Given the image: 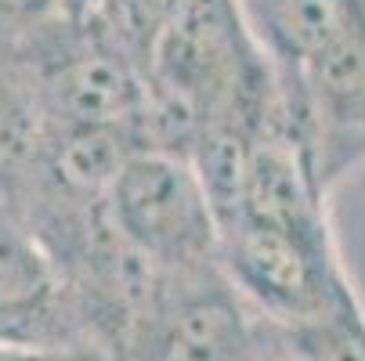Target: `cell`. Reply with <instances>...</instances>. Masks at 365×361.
Returning a JSON list of instances; mask_svg holds the SVG:
<instances>
[{"mask_svg":"<svg viewBox=\"0 0 365 361\" xmlns=\"http://www.w3.org/2000/svg\"><path fill=\"white\" fill-rule=\"evenodd\" d=\"M106 206L123 239L155 268H199L221 261L214 199L199 167L181 148H138L109 184Z\"/></svg>","mask_w":365,"mask_h":361,"instance_id":"cell-1","label":"cell"},{"mask_svg":"<svg viewBox=\"0 0 365 361\" xmlns=\"http://www.w3.org/2000/svg\"><path fill=\"white\" fill-rule=\"evenodd\" d=\"M329 4V36L282 94L315 177L333 195L365 167V0Z\"/></svg>","mask_w":365,"mask_h":361,"instance_id":"cell-2","label":"cell"},{"mask_svg":"<svg viewBox=\"0 0 365 361\" xmlns=\"http://www.w3.org/2000/svg\"><path fill=\"white\" fill-rule=\"evenodd\" d=\"M217 256L253 311L289 329L319 325L354 293L336 242L235 221L221 228Z\"/></svg>","mask_w":365,"mask_h":361,"instance_id":"cell-3","label":"cell"},{"mask_svg":"<svg viewBox=\"0 0 365 361\" xmlns=\"http://www.w3.org/2000/svg\"><path fill=\"white\" fill-rule=\"evenodd\" d=\"M160 271L155 303L127 361H242L260 315L221 261Z\"/></svg>","mask_w":365,"mask_h":361,"instance_id":"cell-4","label":"cell"},{"mask_svg":"<svg viewBox=\"0 0 365 361\" xmlns=\"http://www.w3.org/2000/svg\"><path fill=\"white\" fill-rule=\"evenodd\" d=\"M0 343L80 350L58 268L4 195H0Z\"/></svg>","mask_w":365,"mask_h":361,"instance_id":"cell-5","label":"cell"},{"mask_svg":"<svg viewBox=\"0 0 365 361\" xmlns=\"http://www.w3.org/2000/svg\"><path fill=\"white\" fill-rule=\"evenodd\" d=\"M286 87L333 29L329 0H235Z\"/></svg>","mask_w":365,"mask_h":361,"instance_id":"cell-6","label":"cell"},{"mask_svg":"<svg viewBox=\"0 0 365 361\" xmlns=\"http://www.w3.org/2000/svg\"><path fill=\"white\" fill-rule=\"evenodd\" d=\"M300 333L319 361H365V303L351 293L333 315Z\"/></svg>","mask_w":365,"mask_h":361,"instance_id":"cell-7","label":"cell"},{"mask_svg":"<svg viewBox=\"0 0 365 361\" xmlns=\"http://www.w3.org/2000/svg\"><path fill=\"white\" fill-rule=\"evenodd\" d=\"M242 361H319V357H315V350H311V343L304 340L300 329L260 318Z\"/></svg>","mask_w":365,"mask_h":361,"instance_id":"cell-8","label":"cell"},{"mask_svg":"<svg viewBox=\"0 0 365 361\" xmlns=\"http://www.w3.org/2000/svg\"><path fill=\"white\" fill-rule=\"evenodd\" d=\"M66 11V0H0V33H22Z\"/></svg>","mask_w":365,"mask_h":361,"instance_id":"cell-9","label":"cell"},{"mask_svg":"<svg viewBox=\"0 0 365 361\" xmlns=\"http://www.w3.org/2000/svg\"><path fill=\"white\" fill-rule=\"evenodd\" d=\"M0 361H101L87 350L69 347H26V343H0Z\"/></svg>","mask_w":365,"mask_h":361,"instance_id":"cell-10","label":"cell"}]
</instances>
